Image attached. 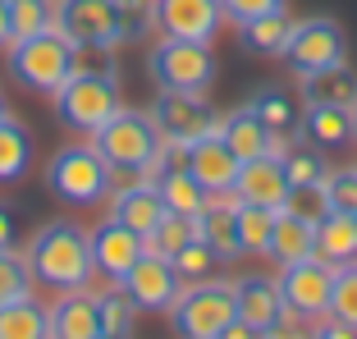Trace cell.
I'll return each instance as SVG.
<instances>
[{
    "label": "cell",
    "mask_w": 357,
    "mask_h": 339,
    "mask_svg": "<svg viewBox=\"0 0 357 339\" xmlns=\"http://www.w3.org/2000/svg\"><path fill=\"white\" fill-rule=\"evenodd\" d=\"M28 266H32V280L55 294H74V289H87L96 276V262H92V229L74 220H51L28 239Z\"/></svg>",
    "instance_id": "6da1fadb"
},
{
    "label": "cell",
    "mask_w": 357,
    "mask_h": 339,
    "mask_svg": "<svg viewBox=\"0 0 357 339\" xmlns=\"http://www.w3.org/2000/svg\"><path fill=\"white\" fill-rule=\"evenodd\" d=\"M92 142L105 156V165L115 170V188H119V179L124 183L128 179H156L160 170H165V142H160L151 115H142V110L110 115L92 133Z\"/></svg>",
    "instance_id": "7a4b0ae2"
},
{
    "label": "cell",
    "mask_w": 357,
    "mask_h": 339,
    "mask_svg": "<svg viewBox=\"0 0 357 339\" xmlns=\"http://www.w3.org/2000/svg\"><path fill=\"white\" fill-rule=\"evenodd\" d=\"M51 101H55V119H60L64 128H74V133H87V138H92L110 115L124 110L119 78H115L110 64H105V69H87V64H78V74L69 78Z\"/></svg>",
    "instance_id": "3957f363"
},
{
    "label": "cell",
    "mask_w": 357,
    "mask_h": 339,
    "mask_svg": "<svg viewBox=\"0 0 357 339\" xmlns=\"http://www.w3.org/2000/svg\"><path fill=\"white\" fill-rule=\"evenodd\" d=\"M46 188L69 206H96L115 193V170L105 165L96 142H69L46 160Z\"/></svg>",
    "instance_id": "277c9868"
},
{
    "label": "cell",
    "mask_w": 357,
    "mask_h": 339,
    "mask_svg": "<svg viewBox=\"0 0 357 339\" xmlns=\"http://www.w3.org/2000/svg\"><path fill=\"white\" fill-rule=\"evenodd\" d=\"M238 321V289L234 280L211 276L202 285H183V294L169 308V326L178 339H220Z\"/></svg>",
    "instance_id": "5b68a950"
},
{
    "label": "cell",
    "mask_w": 357,
    "mask_h": 339,
    "mask_svg": "<svg viewBox=\"0 0 357 339\" xmlns=\"http://www.w3.org/2000/svg\"><path fill=\"white\" fill-rule=\"evenodd\" d=\"M78 55L83 51H78L60 28H51V32H37V37H28V42L10 46V74L19 78L28 92L55 96L78 74Z\"/></svg>",
    "instance_id": "8992f818"
},
{
    "label": "cell",
    "mask_w": 357,
    "mask_h": 339,
    "mask_svg": "<svg viewBox=\"0 0 357 339\" xmlns=\"http://www.w3.org/2000/svg\"><path fill=\"white\" fill-rule=\"evenodd\" d=\"M55 28L78 51H119L133 37L119 0H55Z\"/></svg>",
    "instance_id": "52a82bcc"
},
{
    "label": "cell",
    "mask_w": 357,
    "mask_h": 339,
    "mask_svg": "<svg viewBox=\"0 0 357 339\" xmlns=\"http://www.w3.org/2000/svg\"><path fill=\"white\" fill-rule=\"evenodd\" d=\"M147 69L156 87H165V92H206L215 83V51H211V42L160 37L147 55Z\"/></svg>",
    "instance_id": "ba28073f"
},
{
    "label": "cell",
    "mask_w": 357,
    "mask_h": 339,
    "mask_svg": "<svg viewBox=\"0 0 357 339\" xmlns=\"http://www.w3.org/2000/svg\"><path fill=\"white\" fill-rule=\"evenodd\" d=\"M147 115H151V124H156L160 142H165V147H183V151L197 138H206V133L220 128V115L211 110L206 92H165V87H160Z\"/></svg>",
    "instance_id": "9c48e42d"
},
{
    "label": "cell",
    "mask_w": 357,
    "mask_h": 339,
    "mask_svg": "<svg viewBox=\"0 0 357 339\" xmlns=\"http://www.w3.org/2000/svg\"><path fill=\"white\" fill-rule=\"evenodd\" d=\"M284 60H289V69H294L298 78L348 64V32H344V23H339V19H326V14L298 19V23H294V37H289V51H284Z\"/></svg>",
    "instance_id": "30bf717a"
},
{
    "label": "cell",
    "mask_w": 357,
    "mask_h": 339,
    "mask_svg": "<svg viewBox=\"0 0 357 339\" xmlns=\"http://www.w3.org/2000/svg\"><path fill=\"white\" fill-rule=\"evenodd\" d=\"M280 294H284V312L289 321H316L330 312V289H335V266L321 262V257H307V262L280 266Z\"/></svg>",
    "instance_id": "8fae6325"
},
{
    "label": "cell",
    "mask_w": 357,
    "mask_h": 339,
    "mask_svg": "<svg viewBox=\"0 0 357 339\" xmlns=\"http://www.w3.org/2000/svg\"><path fill=\"white\" fill-rule=\"evenodd\" d=\"M220 23V0H151V28L174 42H215Z\"/></svg>",
    "instance_id": "7c38bea8"
},
{
    "label": "cell",
    "mask_w": 357,
    "mask_h": 339,
    "mask_svg": "<svg viewBox=\"0 0 357 339\" xmlns=\"http://www.w3.org/2000/svg\"><path fill=\"white\" fill-rule=\"evenodd\" d=\"M119 289L133 298L137 312H169V308H174V298L183 294V280L174 276V266H169L165 257L147 253L124 280H119Z\"/></svg>",
    "instance_id": "4fadbf2b"
},
{
    "label": "cell",
    "mask_w": 357,
    "mask_h": 339,
    "mask_svg": "<svg viewBox=\"0 0 357 339\" xmlns=\"http://www.w3.org/2000/svg\"><path fill=\"white\" fill-rule=\"evenodd\" d=\"M147 257V239L142 234H133L128 225L119 220H105L92 229V262H96V276H105L110 285H119V280L133 271L137 262Z\"/></svg>",
    "instance_id": "5bb4252c"
},
{
    "label": "cell",
    "mask_w": 357,
    "mask_h": 339,
    "mask_svg": "<svg viewBox=\"0 0 357 339\" xmlns=\"http://www.w3.org/2000/svg\"><path fill=\"white\" fill-rule=\"evenodd\" d=\"M183 165L192 170V179H197L206 193H234V179H238L243 160L229 151V142H225L220 128H215V133L197 138L188 151H183Z\"/></svg>",
    "instance_id": "9a60e30c"
},
{
    "label": "cell",
    "mask_w": 357,
    "mask_h": 339,
    "mask_svg": "<svg viewBox=\"0 0 357 339\" xmlns=\"http://www.w3.org/2000/svg\"><path fill=\"white\" fill-rule=\"evenodd\" d=\"M110 220L128 225L133 234L147 239L160 220H165V202H160V188L156 179H128L110 193Z\"/></svg>",
    "instance_id": "2e32d148"
},
{
    "label": "cell",
    "mask_w": 357,
    "mask_h": 339,
    "mask_svg": "<svg viewBox=\"0 0 357 339\" xmlns=\"http://www.w3.org/2000/svg\"><path fill=\"white\" fill-rule=\"evenodd\" d=\"M234 197L252 202V206H271V211H280L284 202H289L284 156H252V160H243L238 179H234Z\"/></svg>",
    "instance_id": "e0dca14e"
},
{
    "label": "cell",
    "mask_w": 357,
    "mask_h": 339,
    "mask_svg": "<svg viewBox=\"0 0 357 339\" xmlns=\"http://www.w3.org/2000/svg\"><path fill=\"white\" fill-rule=\"evenodd\" d=\"M238 289V321H248L252 330H275L280 321H289L284 312V294H280V280L275 276H243L234 280Z\"/></svg>",
    "instance_id": "ac0fdd59"
},
{
    "label": "cell",
    "mask_w": 357,
    "mask_h": 339,
    "mask_svg": "<svg viewBox=\"0 0 357 339\" xmlns=\"http://www.w3.org/2000/svg\"><path fill=\"white\" fill-rule=\"evenodd\" d=\"M220 138L229 142V151L238 160H252V156H284V138H275L271 128L252 115V106H238L229 115H220Z\"/></svg>",
    "instance_id": "d6986e66"
},
{
    "label": "cell",
    "mask_w": 357,
    "mask_h": 339,
    "mask_svg": "<svg viewBox=\"0 0 357 339\" xmlns=\"http://www.w3.org/2000/svg\"><path fill=\"white\" fill-rule=\"evenodd\" d=\"M51 312V339H101V303L92 289L60 294Z\"/></svg>",
    "instance_id": "ffe728a7"
},
{
    "label": "cell",
    "mask_w": 357,
    "mask_h": 339,
    "mask_svg": "<svg viewBox=\"0 0 357 339\" xmlns=\"http://www.w3.org/2000/svg\"><path fill=\"white\" fill-rule=\"evenodd\" d=\"M197 234L225 262H238L243 257V248H238V197L234 193H211L206 211L197 216Z\"/></svg>",
    "instance_id": "44dd1931"
},
{
    "label": "cell",
    "mask_w": 357,
    "mask_h": 339,
    "mask_svg": "<svg viewBox=\"0 0 357 339\" xmlns=\"http://www.w3.org/2000/svg\"><path fill=\"white\" fill-rule=\"evenodd\" d=\"M298 138L316 151H339L348 142H357L353 133V110H335V106H307L298 119Z\"/></svg>",
    "instance_id": "7402d4cb"
},
{
    "label": "cell",
    "mask_w": 357,
    "mask_h": 339,
    "mask_svg": "<svg viewBox=\"0 0 357 339\" xmlns=\"http://www.w3.org/2000/svg\"><path fill=\"white\" fill-rule=\"evenodd\" d=\"M298 96H303V106L353 110L357 106V74L348 69V64H339V69H321V74H303V78H298Z\"/></svg>",
    "instance_id": "603a6c76"
},
{
    "label": "cell",
    "mask_w": 357,
    "mask_h": 339,
    "mask_svg": "<svg viewBox=\"0 0 357 339\" xmlns=\"http://www.w3.org/2000/svg\"><path fill=\"white\" fill-rule=\"evenodd\" d=\"M266 257H275L280 266L316 257V220H303V216H294L289 206H280V211H275V229H271V253Z\"/></svg>",
    "instance_id": "cb8c5ba5"
},
{
    "label": "cell",
    "mask_w": 357,
    "mask_h": 339,
    "mask_svg": "<svg viewBox=\"0 0 357 339\" xmlns=\"http://www.w3.org/2000/svg\"><path fill=\"white\" fill-rule=\"evenodd\" d=\"M156 188H160L165 211H174V216H188V220H197V216L206 211V197H211V193L202 188L197 179H192V170L183 165V160H174V165L160 170V174H156Z\"/></svg>",
    "instance_id": "d4e9b609"
},
{
    "label": "cell",
    "mask_w": 357,
    "mask_h": 339,
    "mask_svg": "<svg viewBox=\"0 0 357 339\" xmlns=\"http://www.w3.org/2000/svg\"><path fill=\"white\" fill-rule=\"evenodd\" d=\"M316 257L330 266L357 262V216H344V211L321 216L316 220Z\"/></svg>",
    "instance_id": "484cf974"
},
{
    "label": "cell",
    "mask_w": 357,
    "mask_h": 339,
    "mask_svg": "<svg viewBox=\"0 0 357 339\" xmlns=\"http://www.w3.org/2000/svg\"><path fill=\"white\" fill-rule=\"evenodd\" d=\"M294 23L298 19H289V10H275V14H261V19H252V23H243L238 28V46L248 55H284L289 51V37H294Z\"/></svg>",
    "instance_id": "4316f807"
},
{
    "label": "cell",
    "mask_w": 357,
    "mask_h": 339,
    "mask_svg": "<svg viewBox=\"0 0 357 339\" xmlns=\"http://www.w3.org/2000/svg\"><path fill=\"white\" fill-rule=\"evenodd\" d=\"M0 339H51V312L37 298L0 303Z\"/></svg>",
    "instance_id": "83f0119b"
},
{
    "label": "cell",
    "mask_w": 357,
    "mask_h": 339,
    "mask_svg": "<svg viewBox=\"0 0 357 339\" xmlns=\"http://www.w3.org/2000/svg\"><path fill=\"white\" fill-rule=\"evenodd\" d=\"M248 106H252V115L261 119L266 128H271L275 138H284V133H298V119H303V115H298L294 96L284 92V87H261V92H257Z\"/></svg>",
    "instance_id": "f1b7e54d"
},
{
    "label": "cell",
    "mask_w": 357,
    "mask_h": 339,
    "mask_svg": "<svg viewBox=\"0 0 357 339\" xmlns=\"http://www.w3.org/2000/svg\"><path fill=\"white\" fill-rule=\"evenodd\" d=\"M28 160H32V138H28V128H23L14 115H5V119H0V183L23 179Z\"/></svg>",
    "instance_id": "f546056e"
},
{
    "label": "cell",
    "mask_w": 357,
    "mask_h": 339,
    "mask_svg": "<svg viewBox=\"0 0 357 339\" xmlns=\"http://www.w3.org/2000/svg\"><path fill=\"white\" fill-rule=\"evenodd\" d=\"M220 262H225V257L215 253L202 234H197V239H188V243L169 257V266H174V276L183 280V285H202V280H211L215 271H220Z\"/></svg>",
    "instance_id": "4dcf8cb0"
},
{
    "label": "cell",
    "mask_w": 357,
    "mask_h": 339,
    "mask_svg": "<svg viewBox=\"0 0 357 339\" xmlns=\"http://www.w3.org/2000/svg\"><path fill=\"white\" fill-rule=\"evenodd\" d=\"M271 229H275L271 206L238 202V248H243V257H266L271 253Z\"/></svg>",
    "instance_id": "1f68e13d"
},
{
    "label": "cell",
    "mask_w": 357,
    "mask_h": 339,
    "mask_svg": "<svg viewBox=\"0 0 357 339\" xmlns=\"http://www.w3.org/2000/svg\"><path fill=\"white\" fill-rule=\"evenodd\" d=\"M55 28V0H10V32L14 42H28L37 32Z\"/></svg>",
    "instance_id": "d6a6232c"
},
{
    "label": "cell",
    "mask_w": 357,
    "mask_h": 339,
    "mask_svg": "<svg viewBox=\"0 0 357 339\" xmlns=\"http://www.w3.org/2000/svg\"><path fill=\"white\" fill-rule=\"evenodd\" d=\"M96 303H101V335H115V339H133V326H137V308L133 298L124 294V289H105V294H96Z\"/></svg>",
    "instance_id": "836d02e7"
},
{
    "label": "cell",
    "mask_w": 357,
    "mask_h": 339,
    "mask_svg": "<svg viewBox=\"0 0 357 339\" xmlns=\"http://www.w3.org/2000/svg\"><path fill=\"white\" fill-rule=\"evenodd\" d=\"M188 239H197V220L165 211V220H160L156 229L147 234V253H156V257H165V262H169V257H174L183 243H188Z\"/></svg>",
    "instance_id": "e575fe53"
},
{
    "label": "cell",
    "mask_w": 357,
    "mask_h": 339,
    "mask_svg": "<svg viewBox=\"0 0 357 339\" xmlns=\"http://www.w3.org/2000/svg\"><path fill=\"white\" fill-rule=\"evenodd\" d=\"M32 266L23 253H14V248H5L0 253V303H19V298H32Z\"/></svg>",
    "instance_id": "d590c367"
},
{
    "label": "cell",
    "mask_w": 357,
    "mask_h": 339,
    "mask_svg": "<svg viewBox=\"0 0 357 339\" xmlns=\"http://www.w3.org/2000/svg\"><path fill=\"white\" fill-rule=\"evenodd\" d=\"M326 317L344 321V326L357 330V262L335 266V289H330V312Z\"/></svg>",
    "instance_id": "8d00e7d4"
},
{
    "label": "cell",
    "mask_w": 357,
    "mask_h": 339,
    "mask_svg": "<svg viewBox=\"0 0 357 339\" xmlns=\"http://www.w3.org/2000/svg\"><path fill=\"white\" fill-rule=\"evenodd\" d=\"M284 174H289V188H312V183H326L330 165L316 147H298L284 151Z\"/></svg>",
    "instance_id": "74e56055"
},
{
    "label": "cell",
    "mask_w": 357,
    "mask_h": 339,
    "mask_svg": "<svg viewBox=\"0 0 357 339\" xmlns=\"http://www.w3.org/2000/svg\"><path fill=\"white\" fill-rule=\"evenodd\" d=\"M326 211H344V216H357V165H344V170H330L326 183Z\"/></svg>",
    "instance_id": "f35d334b"
},
{
    "label": "cell",
    "mask_w": 357,
    "mask_h": 339,
    "mask_svg": "<svg viewBox=\"0 0 357 339\" xmlns=\"http://www.w3.org/2000/svg\"><path fill=\"white\" fill-rule=\"evenodd\" d=\"M275 10H284V0H220L225 23H234V28L261 19V14H275Z\"/></svg>",
    "instance_id": "ab89813d"
},
{
    "label": "cell",
    "mask_w": 357,
    "mask_h": 339,
    "mask_svg": "<svg viewBox=\"0 0 357 339\" xmlns=\"http://www.w3.org/2000/svg\"><path fill=\"white\" fill-rule=\"evenodd\" d=\"M294 216H303V220H321L326 216V193H321V183H312V188H289V202H284Z\"/></svg>",
    "instance_id": "60d3db41"
},
{
    "label": "cell",
    "mask_w": 357,
    "mask_h": 339,
    "mask_svg": "<svg viewBox=\"0 0 357 339\" xmlns=\"http://www.w3.org/2000/svg\"><path fill=\"white\" fill-rule=\"evenodd\" d=\"M307 339H357V330L344 326V321H335V317H316V326L307 330Z\"/></svg>",
    "instance_id": "b9f144b4"
},
{
    "label": "cell",
    "mask_w": 357,
    "mask_h": 339,
    "mask_svg": "<svg viewBox=\"0 0 357 339\" xmlns=\"http://www.w3.org/2000/svg\"><path fill=\"white\" fill-rule=\"evenodd\" d=\"M14 243H19V216H14L10 202H0V253Z\"/></svg>",
    "instance_id": "7bdbcfd3"
},
{
    "label": "cell",
    "mask_w": 357,
    "mask_h": 339,
    "mask_svg": "<svg viewBox=\"0 0 357 339\" xmlns=\"http://www.w3.org/2000/svg\"><path fill=\"white\" fill-rule=\"evenodd\" d=\"M14 46V32H10V0H0V51Z\"/></svg>",
    "instance_id": "ee69618b"
},
{
    "label": "cell",
    "mask_w": 357,
    "mask_h": 339,
    "mask_svg": "<svg viewBox=\"0 0 357 339\" xmlns=\"http://www.w3.org/2000/svg\"><path fill=\"white\" fill-rule=\"evenodd\" d=\"M261 339H307V330H298L294 321H280V326H275V330H266Z\"/></svg>",
    "instance_id": "f6af8a7d"
},
{
    "label": "cell",
    "mask_w": 357,
    "mask_h": 339,
    "mask_svg": "<svg viewBox=\"0 0 357 339\" xmlns=\"http://www.w3.org/2000/svg\"><path fill=\"white\" fill-rule=\"evenodd\" d=\"M220 339H261V330H252V326H248V321H234V326L225 330Z\"/></svg>",
    "instance_id": "bcb514c9"
},
{
    "label": "cell",
    "mask_w": 357,
    "mask_h": 339,
    "mask_svg": "<svg viewBox=\"0 0 357 339\" xmlns=\"http://www.w3.org/2000/svg\"><path fill=\"white\" fill-rule=\"evenodd\" d=\"M5 115H10V106H5V92H0V119H5Z\"/></svg>",
    "instance_id": "7dc6e473"
},
{
    "label": "cell",
    "mask_w": 357,
    "mask_h": 339,
    "mask_svg": "<svg viewBox=\"0 0 357 339\" xmlns=\"http://www.w3.org/2000/svg\"><path fill=\"white\" fill-rule=\"evenodd\" d=\"M353 133H357V106H353Z\"/></svg>",
    "instance_id": "c3c4849f"
},
{
    "label": "cell",
    "mask_w": 357,
    "mask_h": 339,
    "mask_svg": "<svg viewBox=\"0 0 357 339\" xmlns=\"http://www.w3.org/2000/svg\"><path fill=\"white\" fill-rule=\"evenodd\" d=\"M101 339H115V335H101Z\"/></svg>",
    "instance_id": "681fc988"
}]
</instances>
